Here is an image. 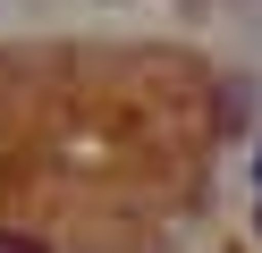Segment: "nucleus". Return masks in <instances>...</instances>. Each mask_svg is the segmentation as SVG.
<instances>
[{
	"mask_svg": "<svg viewBox=\"0 0 262 253\" xmlns=\"http://www.w3.org/2000/svg\"><path fill=\"white\" fill-rule=\"evenodd\" d=\"M0 253H51L42 236H26V228H0Z\"/></svg>",
	"mask_w": 262,
	"mask_h": 253,
	"instance_id": "f257e3e1",
	"label": "nucleus"
}]
</instances>
